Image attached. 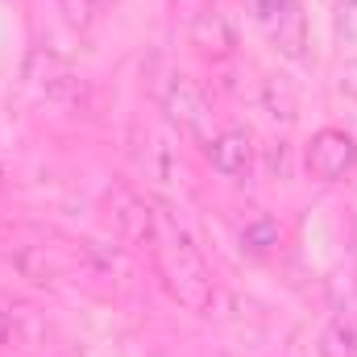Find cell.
<instances>
[{
    "label": "cell",
    "mask_w": 357,
    "mask_h": 357,
    "mask_svg": "<svg viewBox=\"0 0 357 357\" xmlns=\"http://www.w3.org/2000/svg\"><path fill=\"white\" fill-rule=\"evenodd\" d=\"M258 25L270 33V42L287 54V59H299L303 46H307V21H303V8L299 0H250Z\"/></svg>",
    "instance_id": "7a4b0ae2"
},
{
    "label": "cell",
    "mask_w": 357,
    "mask_h": 357,
    "mask_svg": "<svg viewBox=\"0 0 357 357\" xmlns=\"http://www.w3.org/2000/svg\"><path fill=\"white\" fill-rule=\"evenodd\" d=\"M100 0H63V8H67V17L75 21V25H88L91 21V8H96Z\"/></svg>",
    "instance_id": "9c48e42d"
},
{
    "label": "cell",
    "mask_w": 357,
    "mask_h": 357,
    "mask_svg": "<svg viewBox=\"0 0 357 357\" xmlns=\"http://www.w3.org/2000/svg\"><path fill=\"white\" fill-rule=\"evenodd\" d=\"M167 112H171V121H175L183 133H191V137H199L204 146L212 142V108H208V96L195 88L191 79H183L178 75L175 84L167 88Z\"/></svg>",
    "instance_id": "277c9868"
},
{
    "label": "cell",
    "mask_w": 357,
    "mask_h": 357,
    "mask_svg": "<svg viewBox=\"0 0 357 357\" xmlns=\"http://www.w3.org/2000/svg\"><path fill=\"white\" fill-rule=\"evenodd\" d=\"M250 158H254V146H250V137L241 129H225L220 137L208 142V162H212L216 175H225V178L245 175L250 171Z\"/></svg>",
    "instance_id": "8992f818"
},
{
    "label": "cell",
    "mask_w": 357,
    "mask_h": 357,
    "mask_svg": "<svg viewBox=\"0 0 357 357\" xmlns=\"http://www.w3.org/2000/svg\"><path fill=\"white\" fill-rule=\"evenodd\" d=\"M241 245L250 250V254H266L270 245H278V225L270 220V216H262V220H254L245 233H241Z\"/></svg>",
    "instance_id": "ba28073f"
},
{
    "label": "cell",
    "mask_w": 357,
    "mask_h": 357,
    "mask_svg": "<svg viewBox=\"0 0 357 357\" xmlns=\"http://www.w3.org/2000/svg\"><path fill=\"white\" fill-rule=\"evenodd\" d=\"M354 162H357V146L341 129H320L312 137V146H307V171L316 178H324V183L345 178L354 171Z\"/></svg>",
    "instance_id": "3957f363"
},
{
    "label": "cell",
    "mask_w": 357,
    "mask_h": 357,
    "mask_svg": "<svg viewBox=\"0 0 357 357\" xmlns=\"http://www.w3.org/2000/svg\"><path fill=\"white\" fill-rule=\"evenodd\" d=\"M191 46L208 59H229L233 46H237V33L220 13H199L195 25H191Z\"/></svg>",
    "instance_id": "52a82bcc"
},
{
    "label": "cell",
    "mask_w": 357,
    "mask_h": 357,
    "mask_svg": "<svg viewBox=\"0 0 357 357\" xmlns=\"http://www.w3.org/2000/svg\"><path fill=\"white\" fill-rule=\"evenodd\" d=\"M150 241H154V258H158V270H162L171 295H175L178 303L204 312V307L212 303V274L204 266L199 250L191 245V237H187L178 225H171V220L158 216Z\"/></svg>",
    "instance_id": "6da1fadb"
},
{
    "label": "cell",
    "mask_w": 357,
    "mask_h": 357,
    "mask_svg": "<svg viewBox=\"0 0 357 357\" xmlns=\"http://www.w3.org/2000/svg\"><path fill=\"white\" fill-rule=\"evenodd\" d=\"M324 354L328 357H357V287L349 282L345 295L333 299V320L324 333Z\"/></svg>",
    "instance_id": "5b68a950"
},
{
    "label": "cell",
    "mask_w": 357,
    "mask_h": 357,
    "mask_svg": "<svg viewBox=\"0 0 357 357\" xmlns=\"http://www.w3.org/2000/svg\"><path fill=\"white\" fill-rule=\"evenodd\" d=\"M341 88L349 91V96H357V63H345L341 67Z\"/></svg>",
    "instance_id": "30bf717a"
}]
</instances>
